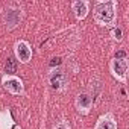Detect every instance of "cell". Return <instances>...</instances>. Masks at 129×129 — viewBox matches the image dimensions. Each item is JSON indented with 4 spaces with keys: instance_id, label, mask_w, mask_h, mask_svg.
<instances>
[{
    "instance_id": "1",
    "label": "cell",
    "mask_w": 129,
    "mask_h": 129,
    "mask_svg": "<svg viewBox=\"0 0 129 129\" xmlns=\"http://www.w3.org/2000/svg\"><path fill=\"white\" fill-rule=\"evenodd\" d=\"M93 17L99 26L112 29L117 23V2L115 0L97 2L93 8Z\"/></svg>"
},
{
    "instance_id": "9",
    "label": "cell",
    "mask_w": 129,
    "mask_h": 129,
    "mask_svg": "<svg viewBox=\"0 0 129 129\" xmlns=\"http://www.w3.org/2000/svg\"><path fill=\"white\" fill-rule=\"evenodd\" d=\"M94 129H117V121L111 112H106L97 118Z\"/></svg>"
},
{
    "instance_id": "5",
    "label": "cell",
    "mask_w": 129,
    "mask_h": 129,
    "mask_svg": "<svg viewBox=\"0 0 129 129\" xmlns=\"http://www.w3.org/2000/svg\"><path fill=\"white\" fill-rule=\"evenodd\" d=\"M14 53H15V58H17L21 64L30 62L32 55H34L30 44H29L27 41H24V40H18V41L14 44Z\"/></svg>"
},
{
    "instance_id": "11",
    "label": "cell",
    "mask_w": 129,
    "mask_h": 129,
    "mask_svg": "<svg viewBox=\"0 0 129 129\" xmlns=\"http://www.w3.org/2000/svg\"><path fill=\"white\" fill-rule=\"evenodd\" d=\"M111 37H112V40H115V41H121V40H123V29L115 24V26L111 29Z\"/></svg>"
},
{
    "instance_id": "7",
    "label": "cell",
    "mask_w": 129,
    "mask_h": 129,
    "mask_svg": "<svg viewBox=\"0 0 129 129\" xmlns=\"http://www.w3.org/2000/svg\"><path fill=\"white\" fill-rule=\"evenodd\" d=\"M93 103H94V97L90 93H79L76 96V100H75V106H76L78 112L82 114V115L90 114V111L93 108Z\"/></svg>"
},
{
    "instance_id": "4",
    "label": "cell",
    "mask_w": 129,
    "mask_h": 129,
    "mask_svg": "<svg viewBox=\"0 0 129 129\" xmlns=\"http://www.w3.org/2000/svg\"><path fill=\"white\" fill-rule=\"evenodd\" d=\"M2 85L3 88L12 94V96H23L24 94V85L23 81L20 78H17L15 75H5L2 78Z\"/></svg>"
},
{
    "instance_id": "10",
    "label": "cell",
    "mask_w": 129,
    "mask_h": 129,
    "mask_svg": "<svg viewBox=\"0 0 129 129\" xmlns=\"http://www.w3.org/2000/svg\"><path fill=\"white\" fill-rule=\"evenodd\" d=\"M5 73L6 75H14L17 73V61L14 58H8L5 64Z\"/></svg>"
},
{
    "instance_id": "12",
    "label": "cell",
    "mask_w": 129,
    "mask_h": 129,
    "mask_svg": "<svg viewBox=\"0 0 129 129\" xmlns=\"http://www.w3.org/2000/svg\"><path fill=\"white\" fill-rule=\"evenodd\" d=\"M52 129H72V127H70V124H69L67 121H64V120H62V121H58Z\"/></svg>"
},
{
    "instance_id": "8",
    "label": "cell",
    "mask_w": 129,
    "mask_h": 129,
    "mask_svg": "<svg viewBox=\"0 0 129 129\" xmlns=\"http://www.w3.org/2000/svg\"><path fill=\"white\" fill-rule=\"evenodd\" d=\"M72 11L75 12V17L78 20H84L87 18L90 12V2H87V0H75L72 3Z\"/></svg>"
},
{
    "instance_id": "6",
    "label": "cell",
    "mask_w": 129,
    "mask_h": 129,
    "mask_svg": "<svg viewBox=\"0 0 129 129\" xmlns=\"http://www.w3.org/2000/svg\"><path fill=\"white\" fill-rule=\"evenodd\" d=\"M49 84L53 90L56 91H64L67 88V84H69V78L67 75L64 73L61 69H53L49 75Z\"/></svg>"
},
{
    "instance_id": "2",
    "label": "cell",
    "mask_w": 129,
    "mask_h": 129,
    "mask_svg": "<svg viewBox=\"0 0 129 129\" xmlns=\"http://www.w3.org/2000/svg\"><path fill=\"white\" fill-rule=\"evenodd\" d=\"M127 69H129V62L127 58H112L109 61V72L114 79H117L121 84H126L127 81Z\"/></svg>"
},
{
    "instance_id": "3",
    "label": "cell",
    "mask_w": 129,
    "mask_h": 129,
    "mask_svg": "<svg viewBox=\"0 0 129 129\" xmlns=\"http://www.w3.org/2000/svg\"><path fill=\"white\" fill-rule=\"evenodd\" d=\"M23 18V11L18 5H8L3 9V23L8 30L15 29Z\"/></svg>"
}]
</instances>
